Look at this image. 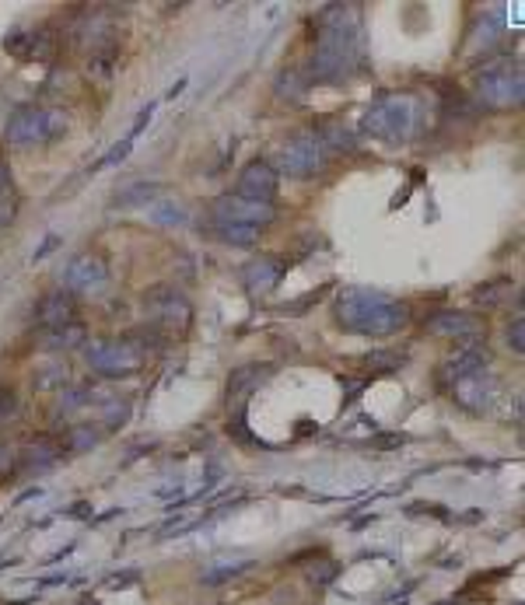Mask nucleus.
I'll return each instance as SVG.
<instances>
[{
	"label": "nucleus",
	"mask_w": 525,
	"mask_h": 605,
	"mask_svg": "<svg viewBox=\"0 0 525 605\" xmlns=\"http://www.w3.org/2000/svg\"><path fill=\"white\" fill-rule=\"evenodd\" d=\"M333 315L340 329L358 332V336H393L410 323L403 301L382 290H371V287H343L336 294Z\"/></svg>",
	"instance_id": "nucleus-2"
},
{
	"label": "nucleus",
	"mask_w": 525,
	"mask_h": 605,
	"mask_svg": "<svg viewBox=\"0 0 525 605\" xmlns=\"http://www.w3.org/2000/svg\"><path fill=\"white\" fill-rule=\"evenodd\" d=\"M74 312H78L74 294H67V290L60 287V290H53V294H46V298H42L36 319L42 323V329H53V325L74 323Z\"/></svg>",
	"instance_id": "nucleus-18"
},
{
	"label": "nucleus",
	"mask_w": 525,
	"mask_h": 605,
	"mask_svg": "<svg viewBox=\"0 0 525 605\" xmlns=\"http://www.w3.org/2000/svg\"><path fill=\"white\" fill-rule=\"evenodd\" d=\"M151 357V350L130 332L123 340H102L88 347V364L91 371L106 374V378H123V374H137Z\"/></svg>",
	"instance_id": "nucleus-6"
},
{
	"label": "nucleus",
	"mask_w": 525,
	"mask_h": 605,
	"mask_svg": "<svg viewBox=\"0 0 525 605\" xmlns=\"http://www.w3.org/2000/svg\"><path fill=\"white\" fill-rule=\"evenodd\" d=\"M525 78L522 63L519 60H497L487 63L484 71L477 74V98L484 102L487 109H512L522 102Z\"/></svg>",
	"instance_id": "nucleus-7"
},
{
	"label": "nucleus",
	"mask_w": 525,
	"mask_h": 605,
	"mask_svg": "<svg viewBox=\"0 0 525 605\" xmlns=\"http://www.w3.org/2000/svg\"><path fill=\"white\" fill-rule=\"evenodd\" d=\"M277 189H281V175L274 172V164L263 162V158H256V162H249L242 168V175H239V186H235V197L274 206V200H277Z\"/></svg>",
	"instance_id": "nucleus-12"
},
{
	"label": "nucleus",
	"mask_w": 525,
	"mask_h": 605,
	"mask_svg": "<svg viewBox=\"0 0 525 605\" xmlns=\"http://www.w3.org/2000/svg\"><path fill=\"white\" fill-rule=\"evenodd\" d=\"M309 74L305 71H298V67H287L281 71V78H277V95L281 98H291V102H301L305 98V91H309Z\"/></svg>",
	"instance_id": "nucleus-25"
},
{
	"label": "nucleus",
	"mask_w": 525,
	"mask_h": 605,
	"mask_svg": "<svg viewBox=\"0 0 525 605\" xmlns=\"http://www.w3.org/2000/svg\"><path fill=\"white\" fill-rule=\"evenodd\" d=\"M487 364H490V350H487L480 340L459 343V350L445 364V378H448V382H459V378H466V374H473V371H484Z\"/></svg>",
	"instance_id": "nucleus-16"
},
{
	"label": "nucleus",
	"mask_w": 525,
	"mask_h": 605,
	"mask_svg": "<svg viewBox=\"0 0 525 605\" xmlns=\"http://www.w3.org/2000/svg\"><path fill=\"white\" fill-rule=\"evenodd\" d=\"M95 399V392L88 389V385H74V389H67V392H60V399H56V416H74L78 409Z\"/></svg>",
	"instance_id": "nucleus-26"
},
{
	"label": "nucleus",
	"mask_w": 525,
	"mask_h": 605,
	"mask_svg": "<svg viewBox=\"0 0 525 605\" xmlns=\"http://www.w3.org/2000/svg\"><path fill=\"white\" fill-rule=\"evenodd\" d=\"M435 605H470V602H462V599H445V602H435Z\"/></svg>",
	"instance_id": "nucleus-38"
},
{
	"label": "nucleus",
	"mask_w": 525,
	"mask_h": 605,
	"mask_svg": "<svg viewBox=\"0 0 525 605\" xmlns=\"http://www.w3.org/2000/svg\"><path fill=\"white\" fill-rule=\"evenodd\" d=\"M60 455H64V448L56 441L36 438V441H29L21 448V455H18V473H25V476H42V473H49V469L60 462Z\"/></svg>",
	"instance_id": "nucleus-14"
},
{
	"label": "nucleus",
	"mask_w": 525,
	"mask_h": 605,
	"mask_svg": "<svg viewBox=\"0 0 525 605\" xmlns=\"http://www.w3.org/2000/svg\"><path fill=\"white\" fill-rule=\"evenodd\" d=\"M364 39H361V11L354 4H326L319 14V36L312 67L305 71L316 84H343L361 71Z\"/></svg>",
	"instance_id": "nucleus-1"
},
{
	"label": "nucleus",
	"mask_w": 525,
	"mask_h": 605,
	"mask_svg": "<svg viewBox=\"0 0 525 605\" xmlns=\"http://www.w3.org/2000/svg\"><path fill=\"white\" fill-rule=\"evenodd\" d=\"M284 270H287V266H284L277 256H259V259H252L242 270V281L252 294H267V290H274V287L281 283Z\"/></svg>",
	"instance_id": "nucleus-17"
},
{
	"label": "nucleus",
	"mask_w": 525,
	"mask_h": 605,
	"mask_svg": "<svg viewBox=\"0 0 525 605\" xmlns=\"http://www.w3.org/2000/svg\"><path fill=\"white\" fill-rule=\"evenodd\" d=\"M18 186H14V175H11V164L0 158V228H7L18 214Z\"/></svg>",
	"instance_id": "nucleus-22"
},
{
	"label": "nucleus",
	"mask_w": 525,
	"mask_h": 605,
	"mask_svg": "<svg viewBox=\"0 0 525 605\" xmlns=\"http://www.w3.org/2000/svg\"><path fill=\"white\" fill-rule=\"evenodd\" d=\"M501 42H504V11L494 4V7L480 11V18L470 32V56H490Z\"/></svg>",
	"instance_id": "nucleus-13"
},
{
	"label": "nucleus",
	"mask_w": 525,
	"mask_h": 605,
	"mask_svg": "<svg viewBox=\"0 0 525 605\" xmlns=\"http://www.w3.org/2000/svg\"><path fill=\"white\" fill-rule=\"evenodd\" d=\"M53 245H56V235H49V239L42 242V248H36V256H32V263H39V259H42V256H46V252H49V248H53Z\"/></svg>",
	"instance_id": "nucleus-37"
},
{
	"label": "nucleus",
	"mask_w": 525,
	"mask_h": 605,
	"mask_svg": "<svg viewBox=\"0 0 525 605\" xmlns=\"http://www.w3.org/2000/svg\"><path fill=\"white\" fill-rule=\"evenodd\" d=\"M109 287V266L102 256H74L64 270V290L67 294H102Z\"/></svg>",
	"instance_id": "nucleus-10"
},
{
	"label": "nucleus",
	"mask_w": 525,
	"mask_h": 605,
	"mask_svg": "<svg viewBox=\"0 0 525 605\" xmlns=\"http://www.w3.org/2000/svg\"><path fill=\"white\" fill-rule=\"evenodd\" d=\"M333 574H336V564H323V570H312L309 577L319 581V584H326V581H333Z\"/></svg>",
	"instance_id": "nucleus-36"
},
{
	"label": "nucleus",
	"mask_w": 525,
	"mask_h": 605,
	"mask_svg": "<svg viewBox=\"0 0 525 605\" xmlns=\"http://www.w3.org/2000/svg\"><path fill=\"white\" fill-rule=\"evenodd\" d=\"M319 298H323V290H316V294H305V298H298V301H291V305H284L281 312H284V315H294V312H305V308H309V305H316Z\"/></svg>",
	"instance_id": "nucleus-33"
},
{
	"label": "nucleus",
	"mask_w": 525,
	"mask_h": 605,
	"mask_svg": "<svg viewBox=\"0 0 525 605\" xmlns=\"http://www.w3.org/2000/svg\"><path fill=\"white\" fill-rule=\"evenodd\" d=\"M67 130V116L46 105H21L11 120H7V144L11 147H36V144H49Z\"/></svg>",
	"instance_id": "nucleus-5"
},
{
	"label": "nucleus",
	"mask_w": 525,
	"mask_h": 605,
	"mask_svg": "<svg viewBox=\"0 0 525 605\" xmlns=\"http://www.w3.org/2000/svg\"><path fill=\"white\" fill-rule=\"evenodd\" d=\"M210 217H214V224H245V228L263 231L267 224H274L277 210H274V206H267V203H252V200L235 197V193H228V197L214 200Z\"/></svg>",
	"instance_id": "nucleus-9"
},
{
	"label": "nucleus",
	"mask_w": 525,
	"mask_h": 605,
	"mask_svg": "<svg viewBox=\"0 0 525 605\" xmlns=\"http://www.w3.org/2000/svg\"><path fill=\"white\" fill-rule=\"evenodd\" d=\"M162 193V182H148V179H137V182H126L113 193V206L116 210H130V206H144V203H155V197Z\"/></svg>",
	"instance_id": "nucleus-21"
},
{
	"label": "nucleus",
	"mask_w": 525,
	"mask_h": 605,
	"mask_svg": "<svg viewBox=\"0 0 525 605\" xmlns=\"http://www.w3.org/2000/svg\"><path fill=\"white\" fill-rule=\"evenodd\" d=\"M417 126H420V102L406 91L378 95L361 116V133H368L371 140L393 144V147L413 140Z\"/></svg>",
	"instance_id": "nucleus-3"
},
{
	"label": "nucleus",
	"mask_w": 525,
	"mask_h": 605,
	"mask_svg": "<svg viewBox=\"0 0 525 605\" xmlns=\"http://www.w3.org/2000/svg\"><path fill=\"white\" fill-rule=\"evenodd\" d=\"M126 155H130V140H120V144H116V147H113V151L102 158V164H98V168H106V164H120Z\"/></svg>",
	"instance_id": "nucleus-35"
},
{
	"label": "nucleus",
	"mask_w": 525,
	"mask_h": 605,
	"mask_svg": "<svg viewBox=\"0 0 525 605\" xmlns=\"http://www.w3.org/2000/svg\"><path fill=\"white\" fill-rule=\"evenodd\" d=\"M130 420V403L123 396H106L102 399V431H116Z\"/></svg>",
	"instance_id": "nucleus-27"
},
{
	"label": "nucleus",
	"mask_w": 525,
	"mask_h": 605,
	"mask_svg": "<svg viewBox=\"0 0 525 605\" xmlns=\"http://www.w3.org/2000/svg\"><path fill=\"white\" fill-rule=\"evenodd\" d=\"M428 332L435 336H452L459 343H470V340H480L484 336V323L477 315H466V312H442L428 323Z\"/></svg>",
	"instance_id": "nucleus-15"
},
{
	"label": "nucleus",
	"mask_w": 525,
	"mask_h": 605,
	"mask_svg": "<svg viewBox=\"0 0 525 605\" xmlns=\"http://www.w3.org/2000/svg\"><path fill=\"white\" fill-rule=\"evenodd\" d=\"M151 224H158V228H182L186 221H190V210H186V203L179 200H158L151 206Z\"/></svg>",
	"instance_id": "nucleus-23"
},
{
	"label": "nucleus",
	"mask_w": 525,
	"mask_h": 605,
	"mask_svg": "<svg viewBox=\"0 0 525 605\" xmlns=\"http://www.w3.org/2000/svg\"><path fill=\"white\" fill-rule=\"evenodd\" d=\"M214 231L221 235V242L239 245V248L256 245V242H259V235H263V231H256V228H245V224H214Z\"/></svg>",
	"instance_id": "nucleus-29"
},
{
	"label": "nucleus",
	"mask_w": 525,
	"mask_h": 605,
	"mask_svg": "<svg viewBox=\"0 0 525 605\" xmlns=\"http://www.w3.org/2000/svg\"><path fill=\"white\" fill-rule=\"evenodd\" d=\"M326 168V144L316 130H301L287 137L277 155H274V172L287 179H316Z\"/></svg>",
	"instance_id": "nucleus-4"
},
{
	"label": "nucleus",
	"mask_w": 525,
	"mask_h": 605,
	"mask_svg": "<svg viewBox=\"0 0 525 605\" xmlns=\"http://www.w3.org/2000/svg\"><path fill=\"white\" fill-rule=\"evenodd\" d=\"M144 312L151 315V329H165V332H186L193 323V305L186 301V294L165 283L144 294Z\"/></svg>",
	"instance_id": "nucleus-8"
},
{
	"label": "nucleus",
	"mask_w": 525,
	"mask_h": 605,
	"mask_svg": "<svg viewBox=\"0 0 525 605\" xmlns=\"http://www.w3.org/2000/svg\"><path fill=\"white\" fill-rule=\"evenodd\" d=\"M452 396H455V403L462 406V409H470V413H487L490 406L497 403V396H501V382L484 367V371H473V374L452 382Z\"/></svg>",
	"instance_id": "nucleus-11"
},
{
	"label": "nucleus",
	"mask_w": 525,
	"mask_h": 605,
	"mask_svg": "<svg viewBox=\"0 0 525 605\" xmlns=\"http://www.w3.org/2000/svg\"><path fill=\"white\" fill-rule=\"evenodd\" d=\"M368 367H396V364H403V357H396V354H371V357H364Z\"/></svg>",
	"instance_id": "nucleus-34"
},
{
	"label": "nucleus",
	"mask_w": 525,
	"mask_h": 605,
	"mask_svg": "<svg viewBox=\"0 0 525 605\" xmlns=\"http://www.w3.org/2000/svg\"><path fill=\"white\" fill-rule=\"evenodd\" d=\"M84 325L81 323H67V325H53V329H42L39 332V343L42 350H74L84 343Z\"/></svg>",
	"instance_id": "nucleus-20"
},
{
	"label": "nucleus",
	"mask_w": 525,
	"mask_h": 605,
	"mask_svg": "<svg viewBox=\"0 0 525 605\" xmlns=\"http://www.w3.org/2000/svg\"><path fill=\"white\" fill-rule=\"evenodd\" d=\"M508 347H512L515 354H522V350H525V325H522V319H515V323L508 325Z\"/></svg>",
	"instance_id": "nucleus-32"
},
{
	"label": "nucleus",
	"mask_w": 525,
	"mask_h": 605,
	"mask_svg": "<svg viewBox=\"0 0 525 605\" xmlns=\"http://www.w3.org/2000/svg\"><path fill=\"white\" fill-rule=\"evenodd\" d=\"M106 438V431L102 427H91V424H84V427H71V434H67V451H91V448H98Z\"/></svg>",
	"instance_id": "nucleus-28"
},
{
	"label": "nucleus",
	"mask_w": 525,
	"mask_h": 605,
	"mask_svg": "<svg viewBox=\"0 0 525 605\" xmlns=\"http://www.w3.org/2000/svg\"><path fill=\"white\" fill-rule=\"evenodd\" d=\"M14 413H18V396H14V389L0 385V424H7Z\"/></svg>",
	"instance_id": "nucleus-31"
},
{
	"label": "nucleus",
	"mask_w": 525,
	"mask_h": 605,
	"mask_svg": "<svg viewBox=\"0 0 525 605\" xmlns=\"http://www.w3.org/2000/svg\"><path fill=\"white\" fill-rule=\"evenodd\" d=\"M81 605H95V602H91V599H84V602H81Z\"/></svg>",
	"instance_id": "nucleus-39"
},
{
	"label": "nucleus",
	"mask_w": 525,
	"mask_h": 605,
	"mask_svg": "<svg viewBox=\"0 0 525 605\" xmlns=\"http://www.w3.org/2000/svg\"><path fill=\"white\" fill-rule=\"evenodd\" d=\"M67 382H71V367L64 361L46 364V367H39V371L32 374V385H36L39 392H56V389H64Z\"/></svg>",
	"instance_id": "nucleus-24"
},
{
	"label": "nucleus",
	"mask_w": 525,
	"mask_h": 605,
	"mask_svg": "<svg viewBox=\"0 0 525 605\" xmlns=\"http://www.w3.org/2000/svg\"><path fill=\"white\" fill-rule=\"evenodd\" d=\"M245 567H249V560H242V564H224V567H217V570H207V574H203V584H221V581H228V577H239Z\"/></svg>",
	"instance_id": "nucleus-30"
},
{
	"label": "nucleus",
	"mask_w": 525,
	"mask_h": 605,
	"mask_svg": "<svg viewBox=\"0 0 525 605\" xmlns=\"http://www.w3.org/2000/svg\"><path fill=\"white\" fill-rule=\"evenodd\" d=\"M270 374H274V364H245L239 371H232V378H228V403H242L245 392L263 385Z\"/></svg>",
	"instance_id": "nucleus-19"
}]
</instances>
